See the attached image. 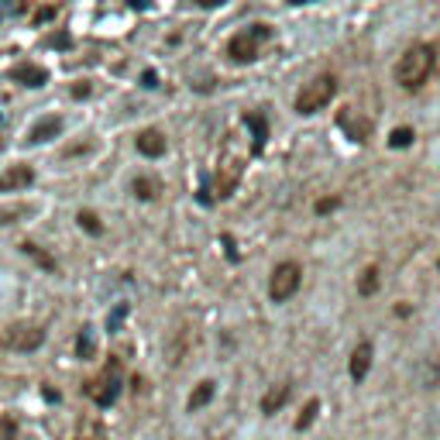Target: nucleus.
<instances>
[{
	"label": "nucleus",
	"mask_w": 440,
	"mask_h": 440,
	"mask_svg": "<svg viewBox=\"0 0 440 440\" xmlns=\"http://www.w3.org/2000/svg\"><path fill=\"white\" fill-rule=\"evenodd\" d=\"M434 69H437V48L426 41H416L396 62V83L402 90H420L423 83L434 76Z\"/></svg>",
	"instance_id": "nucleus-1"
},
{
	"label": "nucleus",
	"mask_w": 440,
	"mask_h": 440,
	"mask_svg": "<svg viewBox=\"0 0 440 440\" xmlns=\"http://www.w3.org/2000/svg\"><path fill=\"white\" fill-rule=\"evenodd\" d=\"M334 93H337V76H330V73H320V76H313L296 93V114H320L327 103L334 100Z\"/></svg>",
	"instance_id": "nucleus-2"
},
{
	"label": "nucleus",
	"mask_w": 440,
	"mask_h": 440,
	"mask_svg": "<svg viewBox=\"0 0 440 440\" xmlns=\"http://www.w3.org/2000/svg\"><path fill=\"white\" fill-rule=\"evenodd\" d=\"M300 282H303V268L296 265V262H279V265L272 268V279H268V296H272V303L292 300Z\"/></svg>",
	"instance_id": "nucleus-3"
},
{
	"label": "nucleus",
	"mask_w": 440,
	"mask_h": 440,
	"mask_svg": "<svg viewBox=\"0 0 440 440\" xmlns=\"http://www.w3.org/2000/svg\"><path fill=\"white\" fill-rule=\"evenodd\" d=\"M272 35L268 24H251L248 31H237L234 39L227 41V56L234 62H255L258 58V41H265Z\"/></svg>",
	"instance_id": "nucleus-4"
},
{
	"label": "nucleus",
	"mask_w": 440,
	"mask_h": 440,
	"mask_svg": "<svg viewBox=\"0 0 440 440\" xmlns=\"http://www.w3.org/2000/svg\"><path fill=\"white\" fill-rule=\"evenodd\" d=\"M45 344V330L39 324H11L0 330V347L7 351H35Z\"/></svg>",
	"instance_id": "nucleus-5"
},
{
	"label": "nucleus",
	"mask_w": 440,
	"mask_h": 440,
	"mask_svg": "<svg viewBox=\"0 0 440 440\" xmlns=\"http://www.w3.org/2000/svg\"><path fill=\"white\" fill-rule=\"evenodd\" d=\"M86 396L96 402V406H114V399L121 396V375H117V362L107 364V372L100 375V379H93V382L86 385Z\"/></svg>",
	"instance_id": "nucleus-6"
},
{
	"label": "nucleus",
	"mask_w": 440,
	"mask_h": 440,
	"mask_svg": "<svg viewBox=\"0 0 440 440\" xmlns=\"http://www.w3.org/2000/svg\"><path fill=\"white\" fill-rule=\"evenodd\" d=\"M241 173H245V165H241V158H230L220 165V173H217V196L224 200L230 193L237 190V183H241Z\"/></svg>",
	"instance_id": "nucleus-7"
},
{
	"label": "nucleus",
	"mask_w": 440,
	"mask_h": 440,
	"mask_svg": "<svg viewBox=\"0 0 440 440\" xmlns=\"http://www.w3.org/2000/svg\"><path fill=\"white\" fill-rule=\"evenodd\" d=\"M35 183V169L31 165H14L7 173H0V193H11V190H24Z\"/></svg>",
	"instance_id": "nucleus-8"
},
{
	"label": "nucleus",
	"mask_w": 440,
	"mask_h": 440,
	"mask_svg": "<svg viewBox=\"0 0 440 440\" xmlns=\"http://www.w3.org/2000/svg\"><path fill=\"white\" fill-rule=\"evenodd\" d=\"M368 368H372V344H368V341H362V344L351 351V362H347V375H351L354 382H364Z\"/></svg>",
	"instance_id": "nucleus-9"
},
{
	"label": "nucleus",
	"mask_w": 440,
	"mask_h": 440,
	"mask_svg": "<svg viewBox=\"0 0 440 440\" xmlns=\"http://www.w3.org/2000/svg\"><path fill=\"white\" fill-rule=\"evenodd\" d=\"M138 152L145 155V158H158V155H165V134L155 131V128H148V131L138 134Z\"/></svg>",
	"instance_id": "nucleus-10"
},
{
	"label": "nucleus",
	"mask_w": 440,
	"mask_h": 440,
	"mask_svg": "<svg viewBox=\"0 0 440 440\" xmlns=\"http://www.w3.org/2000/svg\"><path fill=\"white\" fill-rule=\"evenodd\" d=\"M58 134H62V117H41L39 124L28 131V141H31V145H41V141H52Z\"/></svg>",
	"instance_id": "nucleus-11"
},
{
	"label": "nucleus",
	"mask_w": 440,
	"mask_h": 440,
	"mask_svg": "<svg viewBox=\"0 0 440 440\" xmlns=\"http://www.w3.org/2000/svg\"><path fill=\"white\" fill-rule=\"evenodd\" d=\"M289 396H292V385H286V382H282V385H272L265 396H262V413H265V416L279 413V409H282V406L289 402Z\"/></svg>",
	"instance_id": "nucleus-12"
},
{
	"label": "nucleus",
	"mask_w": 440,
	"mask_h": 440,
	"mask_svg": "<svg viewBox=\"0 0 440 440\" xmlns=\"http://www.w3.org/2000/svg\"><path fill=\"white\" fill-rule=\"evenodd\" d=\"M14 79H18V83H24V86H45L48 73H45L41 66H35V62H21L18 69H14Z\"/></svg>",
	"instance_id": "nucleus-13"
},
{
	"label": "nucleus",
	"mask_w": 440,
	"mask_h": 440,
	"mask_svg": "<svg viewBox=\"0 0 440 440\" xmlns=\"http://www.w3.org/2000/svg\"><path fill=\"white\" fill-rule=\"evenodd\" d=\"M28 213H35V207H31V203H7V207H0V227L18 224V220H24Z\"/></svg>",
	"instance_id": "nucleus-14"
},
{
	"label": "nucleus",
	"mask_w": 440,
	"mask_h": 440,
	"mask_svg": "<svg viewBox=\"0 0 440 440\" xmlns=\"http://www.w3.org/2000/svg\"><path fill=\"white\" fill-rule=\"evenodd\" d=\"M213 392H217V385H213L210 379H203V382H200L196 389H193L190 402H186V406H190V413H193V409H203V406H207V402L213 399Z\"/></svg>",
	"instance_id": "nucleus-15"
},
{
	"label": "nucleus",
	"mask_w": 440,
	"mask_h": 440,
	"mask_svg": "<svg viewBox=\"0 0 440 440\" xmlns=\"http://www.w3.org/2000/svg\"><path fill=\"white\" fill-rule=\"evenodd\" d=\"M131 193L138 200H155L158 196V179H148V175H138L131 183Z\"/></svg>",
	"instance_id": "nucleus-16"
},
{
	"label": "nucleus",
	"mask_w": 440,
	"mask_h": 440,
	"mask_svg": "<svg viewBox=\"0 0 440 440\" xmlns=\"http://www.w3.org/2000/svg\"><path fill=\"white\" fill-rule=\"evenodd\" d=\"M379 275H382V272H379V265L364 268L362 279H358V292H362V296H375V289H379Z\"/></svg>",
	"instance_id": "nucleus-17"
},
{
	"label": "nucleus",
	"mask_w": 440,
	"mask_h": 440,
	"mask_svg": "<svg viewBox=\"0 0 440 440\" xmlns=\"http://www.w3.org/2000/svg\"><path fill=\"white\" fill-rule=\"evenodd\" d=\"M76 354L83 358V362L96 358V341H93V330H90V327H86V330L76 337Z\"/></svg>",
	"instance_id": "nucleus-18"
},
{
	"label": "nucleus",
	"mask_w": 440,
	"mask_h": 440,
	"mask_svg": "<svg viewBox=\"0 0 440 440\" xmlns=\"http://www.w3.org/2000/svg\"><path fill=\"white\" fill-rule=\"evenodd\" d=\"M317 413H320V399H309L307 406H303V413L296 416V423H292V426H296L300 434H303V430H309V426H313V420H317Z\"/></svg>",
	"instance_id": "nucleus-19"
},
{
	"label": "nucleus",
	"mask_w": 440,
	"mask_h": 440,
	"mask_svg": "<svg viewBox=\"0 0 440 440\" xmlns=\"http://www.w3.org/2000/svg\"><path fill=\"white\" fill-rule=\"evenodd\" d=\"M21 251H24V255H31V258H35V262H39L41 268H48V272H56V258H52L48 251H41L39 245H31V241H24V245H21Z\"/></svg>",
	"instance_id": "nucleus-20"
},
{
	"label": "nucleus",
	"mask_w": 440,
	"mask_h": 440,
	"mask_svg": "<svg viewBox=\"0 0 440 440\" xmlns=\"http://www.w3.org/2000/svg\"><path fill=\"white\" fill-rule=\"evenodd\" d=\"M413 138H416V134H413V128H396V131L389 134V145H392V148H409V145H413Z\"/></svg>",
	"instance_id": "nucleus-21"
},
{
	"label": "nucleus",
	"mask_w": 440,
	"mask_h": 440,
	"mask_svg": "<svg viewBox=\"0 0 440 440\" xmlns=\"http://www.w3.org/2000/svg\"><path fill=\"white\" fill-rule=\"evenodd\" d=\"M79 227L86 230V234H100V230H103V224H100V217H96L93 210H79Z\"/></svg>",
	"instance_id": "nucleus-22"
},
{
	"label": "nucleus",
	"mask_w": 440,
	"mask_h": 440,
	"mask_svg": "<svg viewBox=\"0 0 440 440\" xmlns=\"http://www.w3.org/2000/svg\"><path fill=\"white\" fill-rule=\"evenodd\" d=\"M79 440H107V437H103V426H100V423L86 420L83 423V430H79Z\"/></svg>",
	"instance_id": "nucleus-23"
},
{
	"label": "nucleus",
	"mask_w": 440,
	"mask_h": 440,
	"mask_svg": "<svg viewBox=\"0 0 440 440\" xmlns=\"http://www.w3.org/2000/svg\"><path fill=\"white\" fill-rule=\"evenodd\" d=\"M245 121H248L251 128H255V134H258V138H255V148H262V145H265V121L258 114H248Z\"/></svg>",
	"instance_id": "nucleus-24"
},
{
	"label": "nucleus",
	"mask_w": 440,
	"mask_h": 440,
	"mask_svg": "<svg viewBox=\"0 0 440 440\" xmlns=\"http://www.w3.org/2000/svg\"><path fill=\"white\" fill-rule=\"evenodd\" d=\"M14 434H18V423L4 416V420H0V440H14Z\"/></svg>",
	"instance_id": "nucleus-25"
},
{
	"label": "nucleus",
	"mask_w": 440,
	"mask_h": 440,
	"mask_svg": "<svg viewBox=\"0 0 440 440\" xmlns=\"http://www.w3.org/2000/svg\"><path fill=\"white\" fill-rule=\"evenodd\" d=\"M124 317H128V307H117L114 313H111V320H107V327H111V330H117V324H121Z\"/></svg>",
	"instance_id": "nucleus-26"
},
{
	"label": "nucleus",
	"mask_w": 440,
	"mask_h": 440,
	"mask_svg": "<svg viewBox=\"0 0 440 440\" xmlns=\"http://www.w3.org/2000/svg\"><path fill=\"white\" fill-rule=\"evenodd\" d=\"M337 203H341L337 196H330V200H320V203H317V213H327V210H334Z\"/></svg>",
	"instance_id": "nucleus-27"
},
{
	"label": "nucleus",
	"mask_w": 440,
	"mask_h": 440,
	"mask_svg": "<svg viewBox=\"0 0 440 440\" xmlns=\"http://www.w3.org/2000/svg\"><path fill=\"white\" fill-rule=\"evenodd\" d=\"M52 14H56V7H41V11H39V14H35V18H39V21H48V18H52Z\"/></svg>",
	"instance_id": "nucleus-28"
},
{
	"label": "nucleus",
	"mask_w": 440,
	"mask_h": 440,
	"mask_svg": "<svg viewBox=\"0 0 440 440\" xmlns=\"http://www.w3.org/2000/svg\"><path fill=\"white\" fill-rule=\"evenodd\" d=\"M73 96H90V86H86V83H79L76 90H73Z\"/></svg>",
	"instance_id": "nucleus-29"
},
{
	"label": "nucleus",
	"mask_w": 440,
	"mask_h": 440,
	"mask_svg": "<svg viewBox=\"0 0 440 440\" xmlns=\"http://www.w3.org/2000/svg\"><path fill=\"white\" fill-rule=\"evenodd\" d=\"M437 268H440V258H437Z\"/></svg>",
	"instance_id": "nucleus-30"
}]
</instances>
